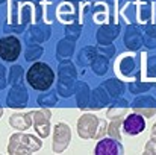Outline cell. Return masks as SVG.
Listing matches in <instances>:
<instances>
[{
	"mask_svg": "<svg viewBox=\"0 0 156 155\" xmlns=\"http://www.w3.org/2000/svg\"><path fill=\"white\" fill-rule=\"evenodd\" d=\"M26 79L32 88L38 91H46L52 87L55 81V73L46 62H35L26 73Z\"/></svg>",
	"mask_w": 156,
	"mask_h": 155,
	"instance_id": "1",
	"label": "cell"
},
{
	"mask_svg": "<svg viewBox=\"0 0 156 155\" xmlns=\"http://www.w3.org/2000/svg\"><path fill=\"white\" fill-rule=\"evenodd\" d=\"M41 148V140L29 134H14L9 138L8 152L9 154H32Z\"/></svg>",
	"mask_w": 156,
	"mask_h": 155,
	"instance_id": "2",
	"label": "cell"
},
{
	"mask_svg": "<svg viewBox=\"0 0 156 155\" xmlns=\"http://www.w3.org/2000/svg\"><path fill=\"white\" fill-rule=\"evenodd\" d=\"M21 53V43L17 37L9 35L0 38V58L5 61H15Z\"/></svg>",
	"mask_w": 156,
	"mask_h": 155,
	"instance_id": "3",
	"label": "cell"
},
{
	"mask_svg": "<svg viewBox=\"0 0 156 155\" xmlns=\"http://www.w3.org/2000/svg\"><path fill=\"white\" fill-rule=\"evenodd\" d=\"M71 142V129L67 123L61 122L55 126V131H53V152L56 154H61L67 149V146L70 145Z\"/></svg>",
	"mask_w": 156,
	"mask_h": 155,
	"instance_id": "4",
	"label": "cell"
},
{
	"mask_svg": "<svg viewBox=\"0 0 156 155\" xmlns=\"http://www.w3.org/2000/svg\"><path fill=\"white\" fill-rule=\"evenodd\" d=\"M100 120L93 114H83L77 120V134L82 138H94Z\"/></svg>",
	"mask_w": 156,
	"mask_h": 155,
	"instance_id": "5",
	"label": "cell"
},
{
	"mask_svg": "<svg viewBox=\"0 0 156 155\" xmlns=\"http://www.w3.org/2000/svg\"><path fill=\"white\" fill-rule=\"evenodd\" d=\"M32 123H34V128L37 131V134L41 137V138H46L49 137L50 134V111L47 109H41V111H32Z\"/></svg>",
	"mask_w": 156,
	"mask_h": 155,
	"instance_id": "6",
	"label": "cell"
},
{
	"mask_svg": "<svg viewBox=\"0 0 156 155\" xmlns=\"http://www.w3.org/2000/svg\"><path fill=\"white\" fill-rule=\"evenodd\" d=\"M144 128H146V120L141 114H136V113L127 116L123 122V129L129 135H136V134L143 132Z\"/></svg>",
	"mask_w": 156,
	"mask_h": 155,
	"instance_id": "7",
	"label": "cell"
},
{
	"mask_svg": "<svg viewBox=\"0 0 156 155\" xmlns=\"http://www.w3.org/2000/svg\"><path fill=\"white\" fill-rule=\"evenodd\" d=\"M118 140L115 138H103L99 142V145L96 146V154L102 155V154H118L121 152V146L117 143Z\"/></svg>",
	"mask_w": 156,
	"mask_h": 155,
	"instance_id": "8",
	"label": "cell"
},
{
	"mask_svg": "<svg viewBox=\"0 0 156 155\" xmlns=\"http://www.w3.org/2000/svg\"><path fill=\"white\" fill-rule=\"evenodd\" d=\"M9 125L15 129H27L32 125V114H14L9 119Z\"/></svg>",
	"mask_w": 156,
	"mask_h": 155,
	"instance_id": "9",
	"label": "cell"
},
{
	"mask_svg": "<svg viewBox=\"0 0 156 155\" xmlns=\"http://www.w3.org/2000/svg\"><path fill=\"white\" fill-rule=\"evenodd\" d=\"M24 102H26V90L24 88H21L20 94L11 93L9 98H8L9 106H24Z\"/></svg>",
	"mask_w": 156,
	"mask_h": 155,
	"instance_id": "10",
	"label": "cell"
},
{
	"mask_svg": "<svg viewBox=\"0 0 156 155\" xmlns=\"http://www.w3.org/2000/svg\"><path fill=\"white\" fill-rule=\"evenodd\" d=\"M118 128H120V120H118V119H114V120L111 122V125L108 126V134H109L112 138H115V140H120V142H121V135H120Z\"/></svg>",
	"mask_w": 156,
	"mask_h": 155,
	"instance_id": "11",
	"label": "cell"
},
{
	"mask_svg": "<svg viewBox=\"0 0 156 155\" xmlns=\"http://www.w3.org/2000/svg\"><path fill=\"white\" fill-rule=\"evenodd\" d=\"M126 113V108H123V109H118V108H111L109 111H108V117L111 119V120H114V119H120V116H123Z\"/></svg>",
	"mask_w": 156,
	"mask_h": 155,
	"instance_id": "12",
	"label": "cell"
},
{
	"mask_svg": "<svg viewBox=\"0 0 156 155\" xmlns=\"http://www.w3.org/2000/svg\"><path fill=\"white\" fill-rule=\"evenodd\" d=\"M106 131H108V128H106V122H105V120H100V123H99V128H97V132H96V137H94V138L102 137Z\"/></svg>",
	"mask_w": 156,
	"mask_h": 155,
	"instance_id": "13",
	"label": "cell"
},
{
	"mask_svg": "<svg viewBox=\"0 0 156 155\" xmlns=\"http://www.w3.org/2000/svg\"><path fill=\"white\" fill-rule=\"evenodd\" d=\"M146 154H156V142L155 140H152V142H149L147 145H146Z\"/></svg>",
	"mask_w": 156,
	"mask_h": 155,
	"instance_id": "14",
	"label": "cell"
},
{
	"mask_svg": "<svg viewBox=\"0 0 156 155\" xmlns=\"http://www.w3.org/2000/svg\"><path fill=\"white\" fill-rule=\"evenodd\" d=\"M2 113H3V109H2V106H0V116H2Z\"/></svg>",
	"mask_w": 156,
	"mask_h": 155,
	"instance_id": "15",
	"label": "cell"
}]
</instances>
